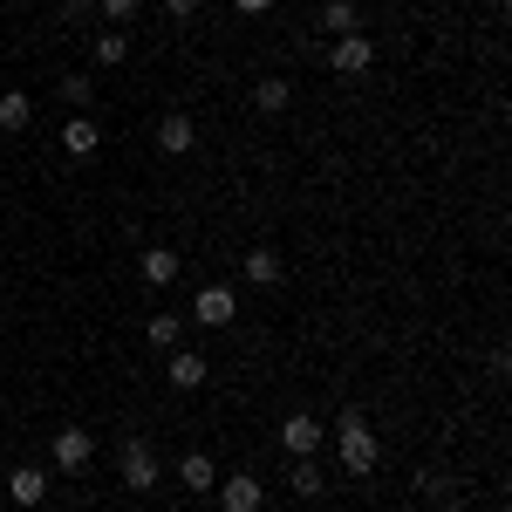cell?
Listing matches in <instances>:
<instances>
[{"label":"cell","mask_w":512,"mask_h":512,"mask_svg":"<svg viewBox=\"0 0 512 512\" xmlns=\"http://www.w3.org/2000/svg\"><path fill=\"white\" fill-rule=\"evenodd\" d=\"M328 437H335V458H342V472H349V478H369V472H376L383 444H376V424H369L362 410H342V417L328 424Z\"/></svg>","instance_id":"6da1fadb"},{"label":"cell","mask_w":512,"mask_h":512,"mask_svg":"<svg viewBox=\"0 0 512 512\" xmlns=\"http://www.w3.org/2000/svg\"><path fill=\"white\" fill-rule=\"evenodd\" d=\"M117 465H123V492H158V478H164V465H158V451L144 444V437H123V451H117Z\"/></svg>","instance_id":"7a4b0ae2"},{"label":"cell","mask_w":512,"mask_h":512,"mask_svg":"<svg viewBox=\"0 0 512 512\" xmlns=\"http://www.w3.org/2000/svg\"><path fill=\"white\" fill-rule=\"evenodd\" d=\"M48 458H55V472H62V478L89 472V458H96V437H89V424H62V431H55V444H48Z\"/></svg>","instance_id":"3957f363"},{"label":"cell","mask_w":512,"mask_h":512,"mask_svg":"<svg viewBox=\"0 0 512 512\" xmlns=\"http://www.w3.org/2000/svg\"><path fill=\"white\" fill-rule=\"evenodd\" d=\"M212 492H219V512H260L267 506V485H260L253 472H219Z\"/></svg>","instance_id":"277c9868"},{"label":"cell","mask_w":512,"mask_h":512,"mask_svg":"<svg viewBox=\"0 0 512 512\" xmlns=\"http://www.w3.org/2000/svg\"><path fill=\"white\" fill-rule=\"evenodd\" d=\"M369 62H376V41L362 35V28L328 41V69H335V76H369Z\"/></svg>","instance_id":"5b68a950"},{"label":"cell","mask_w":512,"mask_h":512,"mask_svg":"<svg viewBox=\"0 0 512 512\" xmlns=\"http://www.w3.org/2000/svg\"><path fill=\"white\" fill-rule=\"evenodd\" d=\"M321 444H328V424L308 417V410H294V417L280 424V451H287V458H315Z\"/></svg>","instance_id":"8992f818"},{"label":"cell","mask_w":512,"mask_h":512,"mask_svg":"<svg viewBox=\"0 0 512 512\" xmlns=\"http://www.w3.org/2000/svg\"><path fill=\"white\" fill-rule=\"evenodd\" d=\"M233 315H239V294L212 280V287H198V301H192L185 321H198V328H233Z\"/></svg>","instance_id":"52a82bcc"},{"label":"cell","mask_w":512,"mask_h":512,"mask_svg":"<svg viewBox=\"0 0 512 512\" xmlns=\"http://www.w3.org/2000/svg\"><path fill=\"white\" fill-rule=\"evenodd\" d=\"M205 376H212V362H205L198 349H171L164 355V383H171V390H205Z\"/></svg>","instance_id":"ba28073f"},{"label":"cell","mask_w":512,"mask_h":512,"mask_svg":"<svg viewBox=\"0 0 512 512\" xmlns=\"http://www.w3.org/2000/svg\"><path fill=\"white\" fill-rule=\"evenodd\" d=\"M158 151H164V158H185V151H198V123L185 117V110L158 117Z\"/></svg>","instance_id":"9c48e42d"},{"label":"cell","mask_w":512,"mask_h":512,"mask_svg":"<svg viewBox=\"0 0 512 512\" xmlns=\"http://www.w3.org/2000/svg\"><path fill=\"white\" fill-rule=\"evenodd\" d=\"M7 499H14V506H41V499H48V472H41V465H14V472H7Z\"/></svg>","instance_id":"30bf717a"},{"label":"cell","mask_w":512,"mask_h":512,"mask_svg":"<svg viewBox=\"0 0 512 512\" xmlns=\"http://www.w3.org/2000/svg\"><path fill=\"white\" fill-rule=\"evenodd\" d=\"M62 151H69L76 164H96V151H103V130H96L89 117H69V130H62Z\"/></svg>","instance_id":"8fae6325"},{"label":"cell","mask_w":512,"mask_h":512,"mask_svg":"<svg viewBox=\"0 0 512 512\" xmlns=\"http://www.w3.org/2000/svg\"><path fill=\"white\" fill-rule=\"evenodd\" d=\"M178 485H185L192 499H205V492L219 485V465H212L205 451H185V458H178Z\"/></svg>","instance_id":"7c38bea8"},{"label":"cell","mask_w":512,"mask_h":512,"mask_svg":"<svg viewBox=\"0 0 512 512\" xmlns=\"http://www.w3.org/2000/svg\"><path fill=\"white\" fill-rule=\"evenodd\" d=\"M239 267H246V280H253V287H280V280H287V260H280L274 246H253Z\"/></svg>","instance_id":"4fadbf2b"},{"label":"cell","mask_w":512,"mask_h":512,"mask_svg":"<svg viewBox=\"0 0 512 512\" xmlns=\"http://www.w3.org/2000/svg\"><path fill=\"white\" fill-rule=\"evenodd\" d=\"M28 123H35V96H28V89H0V130L21 137Z\"/></svg>","instance_id":"5bb4252c"},{"label":"cell","mask_w":512,"mask_h":512,"mask_svg":"<svg viewBox=\"0 0 512 512\" xmlns=\"http://www.w3.org/2000/svg\"><path fill=\"white\" fill-rule=\"evenodd\" d=\"M287 103H294V82L287 76H260L253 82V110H260V117H280Z\"/></svg>","instance_id":"9a60e30c"},{"label":"cell","mask_w":512,"mask_h":512,"mask_svg":"<svg viewBox=\"0 0 512 512\" xmlns=\"http://www.w3.org/2000/svg\"><path fill=\"white\" fill-rule=\"evenodd\" d=\"M287 492H294V499H308V506H315L321 492H328V478H321L315 458H294V465H287Z\"/></svg>","instance_id":"2e32d148"},{"label":"cell","mask_w":512,"mask_h":512,"mask_svg":"<svg viewBox=\"0 0 512 512\" xmlns=\"http://www.w3.org/2000/svg\"><path fill=\"white\" fill-rule=\"evenodd\" d=\"M89 62H96V69H123V62H130V35H123V28H103V35L89 41Z\"/></svg>","instance_id":"e0dca14e"},{"label":"cell","mask_w":512,"mask_h":512,"mask_svg":"<svg viewBox=\"0 0 512 512\" xmlns=\"http://www.w3.org/2000/svg\"><path fill=\"white\" fill-rule=\"evenodd\" d=\"M178 274H185V260L171 246H144V287H171Z\"/></svg>","instance_id":"ac0fdd59"},{"label":"cell","mask_w":512,"mask_h":512,"mask_svg":"<svg viewBox=\"0 0 512 512\" xmlns=\"http://www.w3.org/2000/svg\"><path fill=\"white\" fill-rule=\"evenodd\" d=\"M144 342H151L158 355L185 349V315H151V321H144Z\"/></svg>","instance_id":"d6986e66"},{"label":"cell","mask_w":512,"mask_h":512,"mask_svg":"<svg viewBox=\"0 0 512 512\" xmlns=\"http://www.w3.org/2000/svg\"><path fill=\"white\" fill-rule=\"evenodd\" d=\"M321 35H355V0H321Z\"/></svg>","instance_id":"ffe728a7"},{"label":"cell","mask_w":512,"mask_h":512,"mask_svg":"<svg viewBox=\"0 0 512 512\" xmlns=\"http://www.w3.org/2000/svg\"><path fill=\"white\" fill-rule=\"evenodd\" d=\"M417 492H424L431 506H437V499H458V478H451V472H417Z\"/></svg>","instance_id":"44dd1931"},{"label":"cell","mask_w":512,"mask_h":512,"mask_svg":"<svg viewBox=\"0 0 512 512\" xmlns=\"http://www.w3.org/2000/svg\"><path fill=\"white\" fill-rule=\"evenodd\" d=\"M96 14H103L110 28H130V21L144 14V0H96Z\"/></svg>","instance_id":"7402d4cb"},{"label":"cell","mask_w":512,"mask_h":512,"mask_svg":"<svg viewBox=\"0 0 512 512\" xmlns=\"http://www.w3.org/2000/svg\"><path fill=\"white\" fill-rule=\"evenodd\" d=\"M55 96H62L69 110H89V96H96V82H89V76H62V89H55Z\"/></svg>","instance_id":"603a6c76"},{"label":"cell","mask_w":512,"mask_h":512,"mask_svg":"<svg viewBox=\"0 0 512 512\" xmlns=\"http://www.w3.org/2000/svg\"><path fill=\"white\" fill-rule=\"evenodd\" d=\"M164 14H171V21H192V14H198V0H164Z\"/></svg>","instance_id":"cb8c5ba5"},{"label":"cell","mask_w":512,"mask_h":512,"mask_svg":"<svg viewBox=\"0 0 512 512\" xmlns=\"http://www.w3.org/2000/svg\"><path fill=\"white\" fill-rule=\"evenodd\" d=\"M239 14H253V21H260V14H267V7H274V0H233Z\"/></svg>","instance_id":"d4e9b609"},{"label":"cell","mask_w":512,"mask_h":512,"mask_svg":"<svg viewBox=\"0 0 512 512\" xmlns=\"http://www.w3.org/2000/svg\"><path fill=\"white\" fill-rule=\"evenodd\" d=\"M437 512H472V506L465 499H437Z\"/></svg>","instance_id":"484cf974"},{"label":"cell","mask_w":512,"mask_h":512,"mask_svg":"<svg viewBox=\"0 0 512 512\" xmlns=\"http://www.w3.org/2000/svg\"><path fill=\"white\" fill-rule=\"evenodd\" d=\"M7 7H28V0H7Z\"/></svg>","instance_id":"4316f807"}]
</instances>
